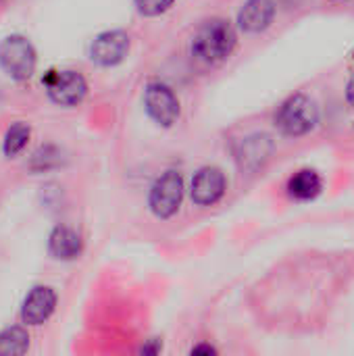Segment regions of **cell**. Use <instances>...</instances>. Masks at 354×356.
Wrapping results in <instances>:
<instances>
[{
	"label": "cell",
	"instance_id": "obj_1",
	"mask_svg": "<svg viewBox=\"0 0 354 356\" xmlns=\"http://www.w3.org/2000/svg\"><path fill=\"white\" fill-rule=\"evenodd\" d=\"M234 46H236V31L223 19L207 21L192 40V52L207 63H217L230 56Z\"/></svg>",
	"mask_w": 354,
	"mask_h": 356
},
{
	"label": "cell",
	"instance_id": "obj_2",
	"mask_svg": "<svg viewBox=\"0 0 354 356\" xmlns=\"http://www.w3.org/2000/svg\"><path fill=\"white\" fill-rule=\"evenodd\" d=\"M317 121H319L317 106L305 94H296L290 100H286L275 117L277 127L288 136H305L317 125Z\"/></svg>",
	"mask_w": 354,
	"mask_h": 356
},
{
	"label": "cell",
	"instance_id": "obj_3",
	"mask_svg": "<svg viewBox=\"0 0 354 356\" xmlns=\"http://www.w3.org/2000/svg\"><path fill=\"white\" fill-rule=\"evenodd\" d=\"M0 65L13 79H27L35 69L33 46L21 35L6 38L0 44Z\"/></svg>",
	"mask_w": 354,
	"mask_h": 356
},
{
	"label": "cell",
	"instance_id": "obj_4",
	"mask_svg": "<svg viewBox=\"0 0 354 356\" xmlns=\"http://www.w3.org/2000/svg\"><path fill=\"white\" fill-rule=\"evenodd\" d=\"M184 198V179L177 171L163 173L150 190V209L156 217L169 219L177 213Z\"/></svg>",
	"mask_w": 354,
	"mask_h": 356
},
{
	"label": "cell",
	"instance_id": "obj_5",
	"mask_svg": "<svg viewBox=\"0 0 354 356\" xmlns=\"http://www.w3.org/2000/svg\"><path fill=\"white\" fill-rule=\"evenodd\" d=\"M144 104L148 115L163 127L173 125L179 117V102L165 83H150L144 92Z\"/></svg>",
	"mask_w": 354,
	"mask_h": 356
},
{
	"label": "cell",
	"instance_id": "obj_6",
	"mask_svg": "<svg viewBox=\"0 0 354 356\" xmlns=\"http://www.w3.org/2000/svg\"><path fill=\"white\" fill-rule=\"evenodd\" d=\"M46 88L50 98L63 106L77 104L88 90L86 79L77 71H52L46 77Z\"/></svg>",
	"mask_w": 354,
	"mask_h": 356
},
{
	"label": "cell",
	"instance_id": "obj_7",
	"mask_svg": "<svg viewBox=\"0 0 354 356\" xmlns=\"http://www.w3.org/2000/svg\"><path fill=\"white\" fill-rule=\"evenodd\" d=\"M129 50V35L123 31H104L92 44V60L111 67L125 58Z\"/></svg>",
	"mask_w": 354,
	"mask_h": 356
},
{
	"label": "cell",
	"instance_id": "obj_8",
	"mask_svg": "<svg viewBox=\"0 0 354 356\" xmlns=\"http://www.w3.org/2000/svg\"><path fill=\"white\" fill-rule=\"evenodd\" d=\"M225 192V177L215 167L200 169L192 179V198L200 207L215 204Z\"/></svg>",
	"mask_w": 354,
	"mask_h": 356
},
{
	"label": "cell",
	"instance_id": "obj_9",
	"mask_svg": "<svg viewBox=\"0 0 354 356\" xmlns=\"http://www.w3.org/2000/svg\"><path fill=\"white\" fill-rule=\"evenodd\" d=\"M54 307H56V294L50 288L40 286V288H33L29 296L25 298L21 317L29 325H40L52 315Z\"/></svg>",
	"mask_w": 354,
	"mask_h": 356
},
{
	"label": "cell",
	"instance_id": "obj_10",
	"mask_svg": "<svg viewBox=\"0 0 354 356\" xmlns=\"http://www.w3.org/2000/svg\"><path fill=\"white\" fill-rule=\"evenodd\" d=\"M273 17H275V4L271 0H248L238 15V23L244 31L259 33L271 25Z\"/></svg>",
	"mask_w": 354,
	"mask_h": 356
},
{
	"label": "cell",
	"instance_id": "obj_11",
	"mask_svg": "<svg viewBox=\"0 0 354 356\" xmlns=\"http://www.w3.org/2000/svg\"><path fill=\"white\" fill-rule=\"evenodd\" d=\"M50 252L63 261L75 259L81 252V238L69 227H56L50 236Z\"/></svg>",
	"mask_w": 354,
	"mask_h": 356
},
{
	"label": "cell",
	"instance_id": "obj_12",
	"mask_svg": "<svg viewBox=\"0 0 354 356\" xmlns=\"http://www.w3.org/2000/svg\"><path fill=\"white\" fill-rule=\"evenodd\" d=\"M288 192L292 198L311 200L321 192V177L311 169H303L288 181Z\"/></svg>",
	"mask_w": 354,
	"mask_h": 356
},
{
	"label": "cell",
	"instance_id": "obj_13",
	"mask_svg": "<svg viewBox=\"0 0 354 356\" xmlns=\"http://www.w3.org/2000/svg\"><path fill=\"white\" fill-rule=\"evenodd\" d=\"M29 346V336L21 327H10L0 334V355H23Z\"/></svg>",
	"mask_w": 354,
	"mask_h": 356
},
{
	"label": "cell",
	"instance_id": "obj_14",
	"mask_svg": "<svg viewBox=\"0 0 354 356\" xmlns=\"http://www.w3.org/2000/svg\"><path fill=\"white\" fill-rule=\"evenodd\" d=\"M29 140V127L25 123H15L8 131H6V140H4V152L6 156H15L17 152L23 150V146Z\"/></svg>",
	"mask_w": 354,
	"mask_h": 356
},
{
	"label": "cell",
	"instance_id": "obj_15",
	"mask_svg": "<svg viewBox=\"0 0 354 356\" xmlns=\"http://www.w3.org/2000/svg\"><path fill=\"white\" fill-rule=\"evenodd\" d=\"M175 0H136V6L142 15H148V17H156L161 13H165L167 8H171Z\"/></svg>",
	"mask_w": 354,
	"mask_h": 356
},
{
	"label": "cell",
	"instance_id": "obj_16",
	"mask_svg": "<svg viewBox=\"0 0 354 356\" xmlns=\"http://www.w3.org/2000/svg\"><path fill=\"white\" fill-rule=\"evenodd\" d=\"M213 353H215V348H211V346H198L192 350V355H213Z\"/></svg>",
	"mask_w": 354,
	"mask_h": 356
},
{
	"label": "cell",
	"instance_id": "obj_17",
	"mask_svg": "<svg viewBox=\"0 0 354 356\" xmlns=\"http://www.w3.org/2000/svg\"><path fill=\"white\" fill-rule=\"evenodd\" d=\"M346 96H348V102L354 106V75L351 77V81H348V88H346Z\"/></svg>",
	"mask_w": 354,
	"mask_h": 356
}]
</instances>
